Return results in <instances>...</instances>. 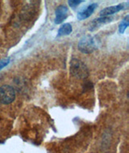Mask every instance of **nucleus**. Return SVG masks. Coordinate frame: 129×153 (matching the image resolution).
Here are the masks:
<instances>
[{
    "instance_id": "nucleus-5",
    "label": "nucleus",
    "mask_w": 129,
    "mask_h": 153,
    "mask_svg": "<svg viewBox=\"0 0 129 153\" xmlns=\"http://www.w3.org/2000/svg\"><path fill=\"white\" fill-rule=\"evenodd\" d=\"M98 7L97 3H91L89 6H87L86 7L78 12L77 15V18L79 20H84L86 19L95 12V9Z\"/></svg>"
},
{
    "instance_id": "nucleus-9",
    "label": "nucleus",
    "mask_w": 129,
    "mask_h": 153,
    "mask_svg": "<svg viewBox=\"0 0 129 153\" xmlns=\"http://www.w3.org/2000/svg\"><path fill=\"white\" fill-rule=\"evenodd\" d=\"M129 26V16H126L123 19L121 20V22L119 23V32L120 34H123L125 32V30L127 29V27Z\"/></svg>"
},
{
    "instance_id": "nucleus-10",
    "label": "nucleus",
    "mask_w": 129,
    "mask_h": 153,
    "mask_svg": "<svg viewBox=\"0 0 129 153\" xmlns=\"http://www.w3.org/2000/svg\"><path fill=\"white\" fill-rule=\"evenodd\" d=\"M10 61H11V58L10 57H7V58H4L3 60H1L0 61V70H2V69L6 67V66L8 64L10 63Z\"/></svg>"
},
{
    "instance_id": "nucleus-7",
    "label": "nucleus",
    "mask_w": 129,
    "mask_h": 153,
    "mask_svg": "<svg viewBox=\"0 0 129 153\" xmlns=\"http://www.w3.org/2000/svg\"><path fill=\"white\" fill-rule=\"evenodd\" d=\"M113 20V17H108V16H101L99 18H97L94 19L90 24V31H94L98 27L103 25V24H107L110 23Z\"/></svg>"
},
{
    "instance_id": "nucleus-6",
    "label": "nucleus",
    "mask_w": 129,
    "mask_h": 153,
    "mask_svg": "<svg viewBox=\"0 0 129 153\" xmlns=\"http://www.w3.org/2000/svg\"><path fill=\"white\" fill-rule=\"evenodd\" d=\"M127 4H124V3H119L118 5L116 6H111V7H106L104 9H103L102 11H100L101 16H111V15H114V14L117 13V12H119L122 10H124V8H126Z\"/></svg>"
},
{
    "instance_id": "nucleus-11",
    "label": "nucleus",
    "mask_w": 129,
    "mask_h": 153,
    "mask_svg": "<svg viewBox=\"0 0 129 153\" xmlns=\"http://www.w3.org/2000/svg\"><path fill=\"white\" fill-rule=\"evenodd\" d=\"M83 3V1H82V0H78V1H73V0H71V1H68L69 5L72 8H75L76 7H78L80 3Z\"/></svg>"
},
{
    "instance_id": "nucleus-8",
    "label": "nucleus",
    "mask_w": 129,
    "mask_h": 153,
    "mask_svg": "<svg viewBox=\"0 0 129 153\" xmlns=\"http://www.w3.org/2000/svg\"><path fill=\"white\" fill-rule=\"evenodd\" d=\"M73 31V27H72V25L70 24H64L63 25H61L60 27V28L58 29L57 34V36L61 37L64 36H68Z\"/></svg>"
},
{
    "instance_id": "nucleus-2",
    "label": "nucleus",
    "mask_w": 129,
    "mask_h": 153,
    "mask_svg": "<svg viewBox=\"0 0 129 153\" xmlns=\"http://www.w3.org/2000/svg\"><path fill=\"white\" fill-rule=\"evenodd\" d=\"M79 51L85 54H90L97 49L98 44L95 38L90 35H86L79 40L78 45Z\"/></svg>"
},
{
    "instance_id": "nucleus-1",
    "label": "nucleus",
    "mask_w": 129,
    "mask_h": 153,
    "mask_svg": "<svg viewBox=\"0 0 129 153\" xmlns=\"http://www.w3.org/2000/svg\"><path fill=\"white\" fill-rule=\"evenodd\" d=\"M70 73L78 79H86L90 74L86 65L78 58H73L70 61Z\"/></svg>"
},
{
    "instance_id": "nucleus-3",
    "label": "nucleus",
    "mask_w": 129,
    "mask_h": 153,
    "mask_svg": "<svg viewBox=\"0 0 129 153\" xmlns=\"http://www.w3.org/2000/svg\"><path fill=\"white\" fill-rule=\"evenodd\" d=\"M16 91L13 87L8 85L0 86V103L7 105L15 100Z\"/></svg>"
},
{
    "instance_id": "nucleus-4",
    "label": "nucleus",
    "mask_w": 129,
    "mask_h": 153,
    "mask_svg": "<svg viewBox=\"0 0 129 153\" xmlns=\"http://www.w3.org/2000/svg\"><path fill=\"white\" fill-rule=\"evenodd\" d=\"M69 14L68 7L65 5L58 6L56 8L55 11V19H54V23L56 24H62L65 19L67 18Z\"/></svg>"
}]
</instances>
